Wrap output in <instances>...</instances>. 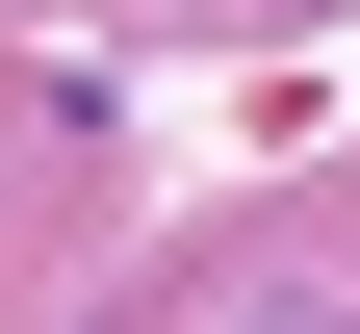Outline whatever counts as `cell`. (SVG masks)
Here are the masks:
<instances>
[{"mask_svg":"<svg viewBox=\"0 0 360 334\" xmlns=\"http://www.w3.org/2000/svg\"><path fill=\"white\" fill-rule=\"evenodd\" d=\"M232 334H360V309H335V283H257V309H232Z\"/></svg>","mask_w":360,"mask_h":334,"instance_id":"6da1fadb","label":"cell"}]
</instances>
